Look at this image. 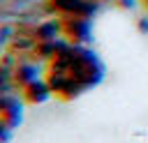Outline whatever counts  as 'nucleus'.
I'll use <instances>...</instances> for the list:
<instances>
[{
	"label": "nucleus",
	"instance_id": "2",
	"mask_svg": "<svg viewBox=\"0 0 148 143\" xmlns=\"http://www.w3.org/2000/svg\"><path fill=\"white\" fill-rule=\"evenodd\" d=\"M14 78L18 81L21 78V85H28V83H32L30 78H32V69L30 67H16V72H14Z\"/></svg>",
	"mask_w": 148,
	"mask_h": 143
},
{
	"label": "nucleus",
	"instance_id": "1",
	"mask_svg": "<svg viewBox=\"0 0 148 143\" xmlns=\"http://www.w3.org/2000/svg\"><path fill=\"white\" fill-rule=\"evenodd\" d=\"M49 85H44V83H28L25 85V97L28 99H32V101H44L46 97H49Z\"/></svg>",
	"mask_w": 148,
	"mask_h": 143
}]
</instances>
